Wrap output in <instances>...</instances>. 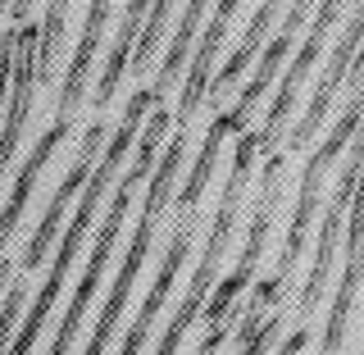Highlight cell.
<instances>
[{
    "mask_svg": "<svg viewBox=\"0 0 364 355\" xmlns=\"http://www.w3.org/2000/svg\"><path fill=\"white\" fill-rule=\"evenodd\" d=\"M159 96H164V87L151 83V87H136L132 91V100H128V114H123V123L114 128L109 137V146L96 155V164H91V174L82 182V191H77V210H73V223L60 228V250H55V265H50V278L41 282V292H37V301H32V310L28 319H23V328L14 337H9V346L5 351H18V355H28L32 346H37V337H41V328H46V319H50V305L60 301V292H64V282H68V273H73V260H77V250H82L87 242V228L91 219H96V205L100 196L109 191V178L119 174V164H123V155L132 151V142H136V128L146 123V114H151V105H159Z\"/></svg>",
    "mask_w": 364,
    "mask_h": 355,
    "instance_id": "cell-1",
    "label": "cell"
},
{
    "mask_svg": "<svg viewBox=\"0 0 364 355\" xmlns=\"http://www.w3.org/2000/svg\"><path fill=\"white\" fill-rule=\"evenodd\" d=\"M182 155H187V123L173 132L168 151L159 155V164L151 169V191H146L141 219H136V228H132V246H128V255H123V265H119V278H114L105 305H100L96 328H91V341H87L91 355L105 351L109 337H114V328H119V314H123V305H128V296H132V282H136V273H141L146 250H151V242H155V228H159V214H164V205H168V191H173V178H178Z\"/></svg>",
    "mask_w": 364,
    "mask_h": 355,
    "instance_id": "cell-2",
    "label": "cell"
},
{
    "mask_svg": "<svg viewBox=\"0 0 364 355\" xmlns=\"http://www.w3.org/2000/svg\"><path fill=\"white\" fill-rule=\"evenodd\" d=\"M255 155H259V132H246V128H242V142H237V155H232V174H228V182H223L219 214H214V223H210V242H205V255H200L196 278H191V287H187V301L178 305V314L168 319L164 337H159V351H178V346H182L187 328L196 324L205 296H210L214 278H219V260H223L228 242H232L237 210H242V191H246V178H250V164H255Z\"/></svg>",
    "mask_w": 364,
    "mask_h": 355,
    "instance_id": "cell-3",
    "label": "cell"
},
{
    "mask_svg": "<svg viewBox=\"0 0 364 355\" xmlns=\"http://www.w3.org/2000/svg\"><path fill=\"white\" fill-rule=\"evenodd\" d=\"M132 187H136V182H128V178H123V182H119V191H114V205H109L105 223H100V233H96V246H91L87 273H82V282H77L73 301H68V310H64V319H60V328H55V341H50V351H55V355H64L68 346H73L77 328H82V314H87V305L96 301V287H100V278H105V269H109L114 242H119V233H123V219H128Z\"/></svg>",
    "mask_w": 364,
    "mask_h": 355,
    "instance_id": "cell-4",
    "label": "cell"
},
{
    "mask_svg": "<svg viewBox=\"0 0 364 355\" xmlns=\"http://www.w3.org/2000/svg\"><path fill=\"white\" fill-rule=\"evenodd\" d=\"M105 137H109L105 123H91V128L82 132V151H77L73 169L64 174L60 191H55V201L46 205V214H41L37 233H32L28 250H23V273H37V269H41L46 250H50V242L60 237V223H64V214H68V205H73V196L82 191V182H87V174H91V164H96V155H100V146H105Z\"/></svg>",
    "mask_w": 364,
    "mask_h": 355,
    "instance_id": "cell-5",
    "label": "cell"
},
{
    "mask_svg": "<svg viewBox=\"0 0 364 355\" xmlns=\"http://www.w3.org/2000/svg\"><path fill=\"white\" fill-rule=\"evenodd\" d=\"M341 9H346V0H323V5H318V14H314V23H310V37H305V46L296 51L291 68L282 73L278 96H273V105H269V119H264V128H259V151H273V142L282 137V123H287V114H291V105H296V91H301V83L310 78L318 51H323V37H328V28L337 23Z\"/></svg>",
    "mask_w": 364,
    "mask_h": 355,
    "instance_id": "cell-6",
    "label": "cell"
},
{
    "mask_svg": "<svg viewBox=\"0 0 364 355\" xmlns=\"http://www.w3.org/2000/svg\"><path fill=\"white\" fill-rule=\"evenodd\" d=\"M191 237H196V210H191V214H178V228H173V237H168V250H164V265H159L155 282H151V292H146L141 310H136L132 328H128V337H123V351H128V355H136V351L146 346V337H151V328H155V314L164 310L168 292H173V282H178V269L187 265Z\"/></svg>",
    "mask_w": 364,
    "mask_h": 355,
    "instance_id": "cell-7",
    "label": "cell"
},
{
    "mask_svg": "<svg viewBox=\"0 0 364 355\" xmlns=\"http://www.w3.org/2000/svg\"><path fill=\"white\" fill-rule=\"evenodd\" d=\"M364 41V0L355 5V14H350L346 23V32H341V41L333 46V60H328L323 68V78L314 83V96H310V105H305V119L291 128V142H287V151H301L305 142L318 132V123H323V114L328 105H333V96H337V87L346 83V68H350V55H355V46Z\"/></svg>",
    "mask_w": 364,
    "mask_h": 355,
    "instance_id": "cell-8",
    "label": "cell"
},
{
    "mask_svg": "<svg viewBox=\"0 0 364 355\" xmlns=\"http://www.w3.org/2000/svg\"><path fill=\"white\" fill-rule=\"evenodd\" d=\"M73 132V119H60L50 132H41V142H37V151H32L28 159H23V169H18V178H14V191H9V201H5V210H0V282H5V273H9V260H5V242L14 237V228L23 219V210H28V201H32V187H37V178H41V169L50 164V155L64 146V137Z\"/></svg>",
    "mask_w": 364,
    "mask_h": 355,
    "instance_id": "cell-9",
    "label": "cell"
},
{
    "mask_svg": "<svg viewBox=\"0 0 364 355\" xmlns=\"http://www.w3.org/2000/svg\"><path fill=\"white\" fill-rule=\"evenodd\" d=\"M242 5V0H219V9H214V18H210V28H205V37L196 46V60H191V73H187V91H182V105L173 119L178 123H187L191 114L200 110V100H205V91H210V68H214V55H219V46L228 41V23H232V9Z\"/></svg>",
    "mask_w": 364,
    "mask_h": 355,
    "instance_id": "cell-10",
    "label": "cell"
},
{
    "mask_svg": "<svg viewBox=\"0 0 364 355\" xmlns=\"http://www.w3.org/2000/svg\"><path fill=\"white\" fill-rule=\"evenodd\" d=\"M246 119H250V110L237 100L228 114H219V119L210 123V132H205V146H200V155H196V164H191V174H187V187H182V196H178V214H191L200 205L205 196V187H210V178H214V159H219V146H223V137L228 132H242L246 128Z\"/></svg>",
    "mask_w": 364,
    "mask_h": 355,
    "instance_id": "cell-11",
    "label": "cell"
},
{
    "mask_svg": "<svg viewBox=\"0 0 364 355\" xmlns=\"http://www.w3.org/2000/svg\"><path fill=\"white\" fill-rule=\"evenodd\" d=\"M109 5H114V0H91V9H87L82 41H77L73 60H68V73H64V91H60V119H73L77 100H82V83H87L91 60H96V51H100V32H105V23H109Z\"/></svg>",
    "mask_w": 364,
    "mask_h": 355,
    "instance_id": "cell-12",
    "label": "cell"
},
{
    "mask_svg": "<svg viewBox=\"0 0 364 355\" xmlns=\"http://www.w3.org/2000/svg\"><path fill=\"white\" fill-rule=\"evenodd\" d=\"M341 219H346V205L328 196L323 205V219H318V246H314V265H310V278H305L301 287V301H296V314L310 319V310L318 305V296L328 287V269H333V250L341 242Z\"/></svg>",
    "mask_w": 364,
    "mask_h": 355,
    "instance_id": "cell-13",
    "label": "cell"
},
{
    "mask_svg": "<svg viewBox=\"0 0 364 355\" xmlns=\"http://www.w3.org/2000/svg\"><path fill=\"white\" fill-rule=\"evenodd\" d=\"M146 9H151V0H128V9H123L119 37H114V46H109V60H105V68H100V87H96V105L100 110H105L114 100V91H119V78H123V68H128V55H132L136 32H141Z\"/></svg>",
    "mask_w": 364,
    "mask_h": 355,
    "instance_id": "cell-14",
    "label": "cell"
},
{
    "mask_svg": "<svg viewBox=\"0 0 364 355\" xmlns=\"http://www.w3.org/2000/svg\"><path fill=\"white\" fill-rule=\"evenodd\" d=\"M23 305H28V282H14L9 287V296H5V305H0V351L9 346V337H14V319L23 314Z\"/></svg>",
    "mask_w": 364,
    "mask_h": 355,
    "instance_id": "cell-15",
    "label": "cell"
},
{
    "mask_svg": "<svg viewBox=\"0 0 364 355\" xmlns=\"http://www.w3.org/2000/svg\"><path fill=\"white\" fill-rule=\"evenodd\" d=\"M346 78H355V91H364V46H355V55H350V68Z\"/></svg>",
    "mask_w": 364,
    "mask_h": 355,
    "instance_id": "cell-16",
    "label": "cell"
},
{
    "mask_svg": "<svg viewBox=\"0 0 364 355\" xmlns=\"http://www.w3.org/2000/svg\"><path fill=\"white\" fill-rule=\"evenodd\" d=\"M305 337H310V333H305V324H301L287 341H282V351H287V355H291V351H305Z\"/></svg>",
    "mask_w": 364,
    "mask_h": 355,
    "instance_id": "cell-17",
    "label": "cell"
},
{
    "mask_svg": "<svg viewBox=\"0 0 364 355\" xmlns=\"http://www.w3.org/2000/svg\"><path fill=\"white\" fill-rule=\"evenodd\" d=\"M360 351H364V341H360Z\"/></svg>",
    "mask_w": 364,
    "mask_h": 355,
    "instance_id": "cell-18",
    "label": "cell"
}]
</instances>
